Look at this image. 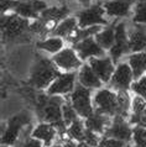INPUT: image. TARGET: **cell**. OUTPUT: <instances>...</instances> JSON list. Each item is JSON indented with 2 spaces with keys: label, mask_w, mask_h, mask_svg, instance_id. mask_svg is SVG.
<instances>
[{
  "label": "cell",
  "mask_w": 146,
  "mask_h": 147,
  "mask_svg": "<svg viewBox=\"0 0 146 147\" xmlns=\"http://www.w3.org/2000/svg\"><path fill=\"white\" fill-rule=\"evenodd\" d=\"M64 100L58 95H41L37 96L36 100V113L39 119L42 122L52 124L61 134L67 131V125L63 120L62 107Z\"/></svg>",
  "instance_id": "6da1fadb"
},
{
  "label": "cell",
  "mask_w": 146,
  "mask_h": 147,
  "mask_svg": "<svg viewBox=\"0 0 146 147\" xmlns=\"http://www.w3.org/2000/svg\"><path fill=\"white\" fill-rule=\"evenodd\" d=\"M58 67L53 61H50L45 57H37L36 62L31 68L29 83L36 89H48L55 79L61 76Z\"/></svg>",
  "instance_id": "7a4b0ae2"
},
{
  "label": "cell",
  "mask_w": 146,
  "mask_h": 147,
  "mask_svg": "<svg viewBox=\"0 0 146 147\" xmlns=\"http://www.w3.org/2000/svg\"><path fill=\"white\" fill-rule=\"evenodd\" d=\"M70 14V9L64 5L61 7H47L45 11H42L39 19H36L34 22L30 25V31L43 34L48 30H53L56 25L67 19V15Z\"/></svg>",
  "instance_id": "3957f363"
},
{
  "label": "cell",
  "mask_w": 146,
  "mask_h": 147,
  "mask_svg": "<svg viewBox=\"0 0 146 147\" xmlns=\"http://www.w3.org/2000/svg\"><path fill=\"white\" fill-rule=\"evenodd\" d=\"M29 19L21 18L18 14L1 15V34L3 38L6 41H16L22 37L30 30Z\"/></svg>",
  "instance_id": "277c9868"
},
{
  "label": "cell",
  "mask_w": 146,
  "mask_h": 147,
  "mask_svg": "<svg viewBox=\"0 0 146 147\" xmlns=\"http://www.w3.org/2000/svg\"><path fill=\"white\" fill-rule=\"evenodd\" d=\"M31 122V116L27 111H21L15 116L10 117L7 121V126L1 131V144L5 146H13L18 141L19 135L24 126Z\"/></svg>",
  "instance_id": "5b68a950"
},
{
  "label": "cell",
  "mask_w": 146,
  "mask_h": 147,
  "mask_svg": "<svg viewBox=\"0 0 146 147\" xmlns=\"http://www.w3.org/2000/svg\"><path fill=\"white\" fill-rule=\"evenodd\" d=\"M70 101L79 116L88 117L94 113V107L92 104V92L82 84L76 85L74 90L71 93Z\"/></svg>",
  "instance_id": "8992f818"
},
{
  "label": "cell",
  "mask_w": 146,
  "mask_h": 147,
  "mask_svg": "<svg viewBox=\"0 0 146 147\" xmlns=\"http://www.w3.org/2000/svg\"><path fill=\"white\" fill-rule=\"evenodd\" d=\"M94 111L108 116H116L119 104H118V94L109 89H99L93 98Z\"/></svg>",
  "instance_id": "52a82bcc"
},
{
  "label": "cell",
  "mask_w": 146,
  "mask_h": 147,
  "mask_svg": "<svg viewBox=\"0 0 146 147\" xmlns=\"http://www.w3.org/2000/svg\"><path fill=\"white\" fill-rule=\"evenodd\" d=\"M105 10L103 4H95L86 7L82 11H78L76 14V18L78 20V26L80 28H86L95 25H108V21L104 18Z\"/></svg>",
  "instance_id": "ba28073f"
},
{
  "label": "cell",
  "mask_w": 146,
  "mask_h": 147,
  "mask_svg": "<svg viewBox=\"0 0 146 147\" xmlns=\"http://www.w3.org/2000/svg\"><path fill=\"white\" fill-rule=\"evenodd\" d=\"M47 9V4L42 0H15L13 10L21 18L39 19L42 11Z\"/></svg>",
  "instance_id": "9c48e42d"
},
{
  "label": "cell",
  "mask_w": 146,
  "mask_h": 147,
  "mask_svg": "<svg viewBox=\"0 0 146 147\" xmlns=\"http://www.w3.org/2000/svg\"><path fill=\"white\" fill-rule=\"evenodd\" d=\"M134 73L129 63H120L115 68L114 74L110 79V85L116 92H128L131 89Z\"/></svg>",
  "instance_id": "30bf717a"
},
{
  "label": "cell",
  "mask_w": 146,
  "mask_h": 147,
  "mask_svg": "<svg viewBox=\"0 0 146 147\" xmlns=\"http://www.w3.org/2000/svg\"><path fill=\"white\" fill-rule=\"evenodd\" d=\"M109 52H110V58L114 63H116L123 55L130 52L129 50V35L126 34L125 22H119L115 26V41Z\"/></svg>",
  "instance_id": "8fae6325"
},
{
  "label": "cell",
  "mask_w": 146,
  "mask_h": 147,
  "mask_svg": "<svg viewBox=\"0 0 146 147\" xmlns=\"http://www.w3.org/2000/svg\"><path fill=\"white\" fill-rule=\"evenodd\" d=\"M105 137H112L115 140H120L124 142H129L132 138V130L130 125L125 121L123 116H114V120L104 131Z\"/></svg>",
  "instance_id": "7c38bea8"
},
{
  "label": "cell",
  "mask_w": 146,
  "mask_h": 147,
  "mask_svg": "<svg viewBox=\"0 0 146 147\" xmlns=\"http://www.w3.org/2000/svg\"><path fill=\"white\" fill-rule=\"evenodd\" d=\"M52 61L59 69H63L66 72H71L82 67V59L78 57L73 48H63L62 51L53 56Z\"/></svg>",
  "instance_id": "4fadbf2b"
},
{
  "label": "cell",
  "mask_w": 146,
  "mask_h": 147,
  "mask_svg": "<svg viewBox=\"0 0 146 147\" xmlns=\"http://www.w3.org/2000/svg\"><path fill=\"white\" fill-rule=\"evenodd\" d=\"M88 61H89V66L92 67L94 73L98 76V78L103 83L110 82L115 71L114 62H113L110 57H92Z\"/></svg>",
  "instance_id": "5bb4252c"
},
{
  "label": "cell",
  "mask_w": 146,
  "mask_h": 147,
  "mask_svg": "<svg viewBox=\"0 0 146 147\" xmlns=\"http://www.w3.org/2000/svg\"><path fill=\"white\" fill-rule=\"evenodd\" d=\"M73 50L77 52V55L82 61L89 59L92 57H104L105 53V50L99 46V43L95 41V37L93 36L74 43Z\"/></svg>",
  "instance_id": "9a60e30c"
},
{
  "label": "cell",
  "mask_w": 146,
  "mask_h": 147,
  "mask_svg": "<svg viewBox=\"0 0 146 147\" xmlns=\"http://www.w3.org/2000/svg\"><path fill=\"white\" fill-rule=\"evenodd\" d=\"M76 88V73L68 72L63 73L55 79L47 89L48 95H63V94H70Z\"/></svg>",
  "instance_id": "2e32d148"
},
{
  "label": "cell",
  "mask_w": 146,
  "mask_h": 147,
  "mask_svg": "<svg viewBox=\"0 0 146 147\" xmlns=\"http://www.w3.org/2000/svg\"><path fill=\"white\" fill-rule=\"evenodd\" d=\"M129 50L132 53L146 51V25L135 24L129 32Z\"/></svg>",
  "instance_id": "e0dca14e"
},
{
  "label": "cell",
  "mask_w": 146,
  "mask_h": 147,
  "mask_svg": "<svg viewBox=\"0 0 146 147\" xmlns=\"http://www.w3.org/2000/svg\"><path fill=\"white\" fill-rule=\"evenodd\" d=\"M135 0H109L103 4L105 14L110 18H128Z\"/></svg>",
  "instance_id": "ac0fdd59"
},
{
  "label": "cell",
  "mask_w": 146,
  "mask_h": 147,
  "mask_svg": "<svg viewBox=\"0 0 146 147\" xmlns=\"http://www.w3.org/2000/svg\"><path fill=\"white\" fill-rule=\"evenodd\" d=\"M78 82L79 84H82L83 87L89 88V89H99L102 87L103 82L98 78V76L94 73L92 67L88 64H83L79 68L78 73Z\"/></svg>",
  "instance_id": "d6986e66"
},
{
  "label": "cell",
  "mask_w": 146,
  "mask_h": 147,
  "mask_svg": "<svg viewBox=\"0 0 146 147\" xmlns=\"http://www.w3.org/2000/svg\"><path fill=\"white\" fill-rule=\"evenodd\" d=\"M56 135H57V129L53 125L48 124V122H41L32 130L31 136L42 141L46 146H50L52 141L55 140Z\"/></svg>",
  "instance_id": "ffe728a7"
},
{
  "label": "cell",
  "mask_w": 146,
  "mask_h": 147,
  "mask_svg": "<svg viewBox=\"0 0 146 147\" xmlns=\"http://www.w3.org/2000/svg\"><path fill=\"white\" fill-rule=\"evenodd\" d=\"M86 127L91 131L95 134H104L107 127L110 125V120H109L108 115L100 114L98 111H94L92 115L86 117Z\"/></svg>",
  "instance_id": "44dd1931"
},
{
  "label": "cell",
  "mask_w": 146,
  "mask_h": 147,
  "mask_svg": "<svg viewBox=\"0 0 146 147\" xmlns=\"http://www.w3.org/2000/svg\"><path fill=\"white\" fill-rule=\"evenodd\" d=\"M78 20L76 18H67L62 20L53 30H52V35L53 37H70L74 32L78 30Z\"/></svg>",
  "instance_id": "7402d4cb"
},
{
  "label": "cell",
  "mask_w": 146,
  "mask_h": 147,
  "mask_svg": "<svg viewBox=\"0 0 146 147\" xmlns=\"http://www.w3.org/2000/svg\"><path fill=\"white\" fill-rule=\"evenodd\" d=\"M129 64L132 69L134 79L137 80L146 73V51L129 56Z\"/></svg>",
  "instance_id": "603a6c76"
},
{
  "label": "cell",
  "mask_w": 146,
  "mask_h": 147,
  "mask_svg": "<svg viewBox=\"0 0 146 147\" xmlns=\"http://www.w3.org/2000/svg\"><path fill=\"white\" fill-rule=\"evenodd\" d=\"M115 22H113L112 25H109L108 27H105L104 30L98 32L94 37L95 41L99 43V46L103 50H110L114 45L115 41Z\"/></svg>",
  "instance_id": "cb8c5ba5"
},
{
  "label": "cell",
  "mask_w": 146,
  "mask_h": 147,
  "mask_svg": "<svg viewBox=\"0 0 146 147\" xmlns=\"http://www.w3.org/2000/svg\"><path fill=\"white\" fill-rule=\"evenodd\" d=\"M36 47L39 50H42L45 52H50V53H58L59 51L63 50V40L61 37H50L43 41H39L36 43Z\"/></svg>",
  "instance_id": "d4e9b609"
},
{
  "label": "cell",
  "mask_w": 146,
  "mask_h": 147,
  "mask_svg": "<svg viewBox=\"0 0 146 147\" xmlns=\"http://www.w3.org/2000/svg\"><path fill=\"white\" fill-rule=\"evenodd\" d=\"M86 124L82 121V120H76L73 121L72 124L68 126L67 129V134L68 136H70V138H72V140H76L78 142H83L84 141V135H86Z\"/></svg>",
  "instance_id": "484cf974"
},
{
  "label": "cell",
  "mask_w": 146,
  "mask_h": 147,
  "mask_svg": "<svg viewBox=\"0 0 146 147\" xmlns=\"http://www.w3.org/2000/svg\"><path fill=\"white\" fill-rule=\"evenodd\" d=\"M100 31H102V27H100V25H95V26L86 27V28H79V30H77L72 36H70L68 40H70L71 42L74 45L77 42H79V41H83V40H86L88 37L95 36Z\"/></svg>",
  "instance_id": "4316f807"
},
{
  "label": "cell",
  "mask_w": 146,
  "mask_h": 147,
  "mask_svg": "<svg viewBox=\"0 0 146 147\" xmlns=\"http://www.w3.org/2000/svg\"><path fill=\"white\" fill-rule=\"evenodd\" d=\"M116 94H118V104H119V110H118L116 116L126 117L131 105L130 96H129V94L126 92H118Z\"/></svg>",
  "instance_id": "83f0119b"
},
{
  "label": "cell",
  "mask_w": 146,
  "mask_h": 147,
  "mask_svg": "<svg viewBox=\"0 0 146 147\" xmlns=\"http://www.w3.org/2000/svg\"><path fill=\"white\" fill-rule=\"evenodd\" d=\"M132 21L135 24L146 25V0H137L134 7Z\"/></svg>",
  "instance_id": "f1b7e54d"
},
{
  "label": "cell",
  "mask_w": 146,
  "mask_h": 147,
  "mask_svg": "<svg viewBox=\"0 0 146 147\" xmlns=\"http://www.w3.org/2000/svg\"><path fill=\"white\" fill-rule=\"evenodd\" d=\"M62 113H63V120L66 122L67 126H70L73 121L78 120V114L74 110V108L72 107L71 101H64L63 107H62Z\"/></svg>",
  "instance_id": "f546056e"
},
{
  "label": "cell",
  "mask_w": 146,
  "mask_h": 147,
  "mask_svg": "<svg viewBox=\"0 0 146 147\" xmlns=\"http://www.w3.org/2000/svg\"><path fill=\"white\" fill-rule=\"evenodd\" d=\"M132 140L135 142V147H146V127L135 126L132 130Z\"/></svg>",
  "instance_id": "4dcf8cb0"
},
{
  "label": "cell",
  "mask_w": 146,
  "mask_h": 147,
  "mask_svg": "<svg viewBox=\"0 0 146 147\" xmlns=\"http://www.w3.org/2000/svg\"><path fill=\"white\" fill-rule=\"evenodd\" d=\"M131 90L135 94H137V95L143 96L146 100V76L141 77L140 79L134 82L131 84Z\"/></svg>",
  "instance_id": "1f68e13d"
},
{
  "label": "cell",
  "mask_w": 146,
  "mask_h": 147,
  "mask_svg": "<svg viewBox=\"0 0 146 147\" xmlns=\"http://www.w3.org/2000/svg\"><path fill=\"white\" fill-rule=\"evenodd\" d=\"M131 108H132V114H140L146 109V100L143 96L136 95L131 101Z\"/></svg>",
  "instance_id": "d6a6232c"
},
{
  "label": "cell",
  "mask_w": 146,
  "mask_h": 147,
  "mask_svg": "<svg viewBox=\"0 0 146 147\" xmlns=\"http://www.w3.org/2000/svg\"><path fill=\"white\" fill-rule=\"evenodd\" d=\"M125 142L120 140H115L112 137H104L103 140L99 141V144L97 147H124Z\"/></svg>",
  "instance_id": "836d02e7"
},
{
  "label": "cell",
  "mask_w": 146,
  "mask_h": 147,
  "mask_svg": "<svg viewBox=\"0 0 146 147\" xmlns=\"http://www.w3.org/2000/svg\"><path fill=\"white\" fill-rule=\"evenodd\" d=\"M130 124L146 127V109L144 111H141L140 114H132L130 117Z\"/></svg>",
  "instance_id": "e575fe53"
},
{
  "label": "cell",
  "mask_w": 146,
  "mask_h": 147,
  "mask_svg": "<svg viewBox=\"0 0 146 147\" xmlns=\"http://www.w3.org/2000/svg\"><path fill=\"white\" fill-rule=\"evenodd\" d=\"M83 142H87L88 145L95 147V146H98V144H99V138H98V136H97L95 132H93V131H91V130L87 129L86 130V135H84V141Z\"/></svg>",
  "instance_id": "d590c367"
},
{
  "label": "cell",
  "mask_w": 146,
  "mask_h": 147,
  "mask_svg": "<svg viewBox=\"0 0 146 147\" xmlns=\"http://www.w3.org/2000/svg\"><path fill=\"white\" fill-rule=\"evenodd\" d=\"M19 147H42V146H41L40 140H37V138L31 136V137L24 138V140L19 144Z\"/></svg>",
  "instance_id": "8d00e7d4"
},
{
  "label": "cell",
  "mask_w": 146,
  "mask_h": 147,
  "mask_svg": "<svg viewBox=\"0 0 146 147\" xmlns=\"http://www.w3.org/2000/svg\"><path fill=\"white\" fill-rule=\"evenodd\" d=\"M15 0H1V15L5 14V11L13 9Z\"/></svg>",
  "instance_id": "74e56055"
},
{
  "label": "cell",
  "mask_w": 146,
  "mask_h": 147,
  "mask_svg": "<svg viewBox=\"0 0 146 147\" xmlns=\"http://www.w3.org/2000/svg\"><path fill=\"white\" fill-rule=\"evenodd\" d=\"M78 3H80L83 6H86V7H89L91 6V3H92V0H77Z\"/></svg>",
  "instance_id": "f35d334b"
},
{
  "label": "cell",
  "mask_w": 146,
  "mask_h": 147,
  "mask_svg": "<svg viewBox=\"0 0 146 147\" xmlns=\"http://www.w3.org/2000/svg\"><path fill=\"white\" fill-rule=\"evenodd\" d=\"M77 145H78V144H74L73 141H67L63 147H77Z\"/></svg>",
  "instance_id": "ab89813d"
},
{
  "label": "cell",
  "mask_w": 146,
  "mask_h": 147,
  "mask_svg": "<svg viewBox=\"0 0 146 147\" xmlns=\"http://www.w3.org/2000/svg\"><path fill=\"white\" fill-rule=\"evenodd\" d=\"M77 147H93V146H91V145H88L87 142H79L78 145H77Z\"/></svg>",
  "instance_id": "60d3db41"
},
{
  "label": "cell",
  "mask_w": 146,
  "mask_h": 147,
  "mask_svg": "<svg viewBox=\"0 0 146 147\" xmlns=\"http://www.w3.org/2000/svg\"><path fill=\"white\" fill-rule=\"evenodd\" d=\"M47 147H62L61 145H53V146H47Z\"/></svg>",
  "instance_id": "b9f144b4"
},
{
  "label": "cell",
  "mask_w": 146,
  "mask_h": 147,
  "mask_svg": "<svg viewBox=\"0 0 146 147\" xmlns=\"http://www.w3.org/2000/svg\"><path fill=\"white\" fill-rule=\"evenodd\" d=\"M1 147H10V146H5V145H3Z\"/></svg>",
  "instance_id": "7bdbcfd3"
},
{
  "label": "cell",
  "mask_w": 146,
  "mask_h": 147,
  "mask_svg": "<svg viewBox=\"0 0 146 147\" xmlns=\"http://www.w3.org/2000/svg\"><path fill=\"white\" fill-rule=\"evenodd\" d=\"M58 1H64V0H58Z\"/></svg>",
  "instance_id": "ee69618b"
},
{
  "label": "cell",
  "mask_w": 146,
  "mask_h": 147,
  "mask_svg": "<svg viewBox=\"0 0 146 147\" xmlns=\"http://www.w3.org/2000/svg\"><path fill=\"white\" fill-rule=\"evenodd\" d=\"M125 147H131V146H129V145H128V146H125Z\"/></svg>",
  "instance_id": "f6af8a7d"
}]
</instances>
